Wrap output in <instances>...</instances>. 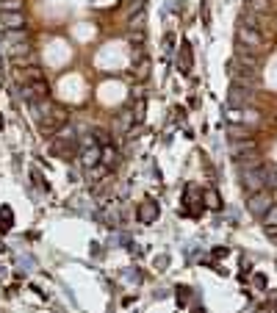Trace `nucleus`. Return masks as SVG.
<instances>
[{
  "label": "nucleus",
  "instance_id": "obj_1",
  "mask_svg": "<svg viewBox=\"0 0 277 313\" xmlns=\"http://www.w3.org/2000/svg\"><path fill=\"white\" fill-rule=\"evenodd\" d=\"M75 147H78V136H75V128L67 122V125H64L61 131L53 136V141H50V152H53V155H58V158H72Z\"/></svg>",
  "mask_w": 277,
  "mask_h": 313
},
{
  "label": "nucleus",
  "instance_id": "obj_2",
  "mask_svg": "<svg viewBox=\"0 0 277 313\" xmlns=\"http://www.w3.org/2000/svg\"><path fill=\"white\" fill-rule=\"evenodd\" d=\"M235 45L247 47L250 53H261L263 47H266V39H263V33L258 31L255 25L239 20V28H235Z\"/></svg>",
  "mask_w": 277,
  "mask_h": 313
},
{
  "label": "nucleus",
  "instance_id": "obj_3",
  "mask_svg": "<svg viewBox=\"0 0 277 313\" xmlns=\"http://www.w3.org/2000/svg\"><path fill=\"white\" fill-rule=\"evenodd\" d=\"M272 205H274V200H272V191H269V188L247 194V211H250L252 216H263Z\"/></svg>",
  "mask_w": 277,
  "mask_h": 313
},
{
  "label": "nucleus",
  "instance_id": "obj_4",
  "mask_svg": "<svg viewBox=\"0 0 277 313\" xmlns=\"http://www.w3.org/2000/svg\"><path fill=\"white\" fill-rule=\"evenodd\" d=\"M227 72H230V81H233V84H241V86H250V84H255V81H258V69L244 67V64H241L235 56L227 61Z\"/></svg>",
  "mask_w": 277,
  "mask_h": 313
},
{
  "label": "nucleus",
  "instance_id": "obj_5",
  "mask_svg": "<svg viewBox=\"0 0 277 313\" xmlns=\"http://www.w3.org/2000/svg\"><path fill=\"white\" fill-rule=\"evenodd\" d=\"M241 186H244L247 194L266 188V167L261 164V167H255V169H247V172H241Z\"/></svg>",
  "mask_w": 277,
  "mask_h": 313
},
{
  "label": "nucleus",
  "instance_id": "obj_6",
  "mask_svg": "<svg viewBox=\"0 0 277 313\" xmlns=\"http://www.w3.org/2000/svg\"><path fill=\"white\" fill-rule=\"evenodd\" d=\"M97 219L103 222L105 227H116V224L122 222V205H120V200H108V203H100Z\"/></svg>",
  "mask_w": 277,
  "mask_h": 313
},
{
  "label": "nucleus",
  "instance_id": "obj_7",
  "mask_svg": "<svg viewBox=\"0 0 277 313\" xmlns=\"http://www.w3.org/2000/svg\"><path fill=\"white\" fill-rule=\"evenodd\" d=\"M20 92L22 97L28 100V103H36V100H45L50 89H47V81L45 78H36V81H25V84H20Z\"/></svg>",
  "mask_w": 277,
  "mask_h": 313
},
{
  "label": "nucleus",
  "instance_id": "obj_8",
  "mask_svg": "<svg viewBox=\"0 0 277 313\" xmlns=\"http://www.w3.org/2000/svg\"><path fill=\"white\" fill-rule=\"evenodd\" d=\"M250 100H252L250 86L230 84V89H227V105H230V108H244V105H250Z\"/></svg>",
  "mask_w": 277,
  "mask_h": 313
},
{
  "label": "nucleus",
  "instance_id": "obj_9",
  "mask_svg": "<svg viewBox=\"0 0 277 313\" xmlns=\"http://www.w3.org/2000/svg\"><path fill=\"white\" fill-rule=\"evenodd\" d=\"M0 25L6 31H14V28H28V20L22 11H9V9H0Z\"/></svg>",
  "mask_w": 277,
  "mask_h": 313
},
{
  "label": "nucleus",
  "instance_id": "obj_10",
  "mask_svg": "<svg viewBox=\"0 0 277 313\" xmlns=\"http://www.w3.org/2000/svg\"><path fill=\"white\" fill-rule=\"evenodd\" d=\"M161 216V208H158L155 200H144V203H139V222L141 224H152Z\"/></svg>",
  "mask_w": 277,
  "mask_h": 313
},
{
  "label": "nucleus",
  "instance_id": "obj_11",
  "mask_svg": "<svg viewBox=\"0 0 277 313\" xmlns=\"http://www.w3.org/2000/svg\"><path fill=\"white\" fill-rule=\"evenodd\" d=\"M133 122H136V114H133L131 108H125L120 116H116V122H114V131L120 133V136H128L133 131Z\"/></svg>",
  "mask_w": 277,
  "mask_h": 313
},
{
  "label": "nucleus",
  "instance_id": "obj_12",
  "mask_svg": "<svg viewBox=\"0 0 277 313\" xmlns=\"http://www.w3.org/2000/svg\"><path fill=\"white\" fill-rule=\"evenodd\" d=\"M186 203H188V208H186V214H191V216H197L200 214V208L205 205V200L200 197V191H197V186H186Z\"/></svg>",
  "mask_w": 277,
  "mask_h": 313
},
{
  "label": "nucleus",
  "instance_id": "obj_13",
  "mask_svg": "<svg viewBox=\"0 0 277 313\" xmlns=\"http://www.w3.org/2000/svg\"><path fill=\"white\" fill-rule=\"evenodd\" d=\"M261 155H258L255 150H250V152H244V155H239L235 158V167H239V175L241 172H247V169H255V167H261Z\"/></svg>",
  "mask_w": 277,
  "mask_h": 313
},
{
  "label": "nucleus",
  "instance_id": "obj_14",
  "mask_svg": "<svg viewBox=\"0 0 277 313\" xmlns=\"http://www.w3.org/2000/svg\"><path fill=\"white\" fill-rule=\"evenodd\" d=\"M191 64H194L191 47H188V42H183V45H180V53H178V72L188 75V72H191Z\"/></svg>",
  "mask_w": 277,
  "mask_h": 313
},
{
  "label": "nucleus",
  "instance_id": "obj_15",
  "mask_svg": "<svg viewBox=\"0 0 277 313\" xmlns=\"http://www.w3.org/2000/svg\"><path fill=\"white\" fill-rule=\"evenodd\" d=\"M250 150H255V139H235L233 144H230V152H233V158H239V155H244V152H250Z\"/></svg>",
  "mask_w": 277,
  "mask_h": 313
},
{
  "label": "nucleus",
  "instance_id": "obj_16",
  "mask_svg": "<svg viewBox=\"0 0 277 313\" xmlns=\"http://www.w3.org/2000/svg\"><path fill=\"white\" fill-rule=\"evenodd\" d=\"M252 131L247 125H239V122H227V139L235 141V139H250Z\"/></svg>",
  "mask_w": 277,
  "mask_h": 313
},
{
  "label": "nucleus",
  "instance_id": "obj_17",
  "mask_svg": "<svg viewBox=\"0 0 277 313\" xmlns=\"http://www.w3.org/2000/svg\"><path fill=\"white\" fill-rule=\"evenodd\" d=\"M261 219H263V224H266V233L272 236V239H277V203L261 216Z\"/></svg>",
  "mask_w": 277,
  "mask_h": 313
},
{
  "label": "nucleus",
  "instance_id": "obj_18",
  "mask_svg": "<svg viewBox=\"0 0 277 313\" xmlns=\"http://www.w3.org/2000/svg\"><path fill=\"white\" fill-rule=\"evenodd\" d=\"M3 39L11 45H22L28 42V28H14V31H3Z\"/></svg>",
  "mask_w": 277,
  "mask_h": 313
},
{
  "label": "nucleus",
  "instance_id": "obj_19",
  "mask_svg": "<svg viewBox=\"0 0 277 313\" xmlns=\"http://www.w3.org/2000/svg\"><path fill=\"white\" fill-rule=\"evenodd\" d=\"M11 227H14V211L9 205H3L0 208V233H9Z\"/></svg>",
  "mask_w": 277,
  "mask_h": 313
},
{
  "label": "nucleus",
  "instance_id": "obj_20",
  "mask_svg": "<svg viewBox=\"0 0 277 313\" xmlns=\"http://www.w3.org/2000/svg\"><path fill=\"white\" fill-rule=\"evenodd\" d=\"M203 200H205V205H208L211 211H219L222 208V197H219V191H216V188H205Z\"/></svg>",
  "mask_w": 277,
  "mask_h": 313
},
{
  "label": "nucleus",
  "instance_id": "obj_21",
  "mask_svg": "<svg viewBox=\"0 0 277 313\" xmlns=\"http://www.w3.org/2000/svg\"><path fill=\"white\" fill-rule=\"evenodd\" d=\"M133 75H136L139 81H147V75H150V58L141 53V61L133 64Z\"/></svg>",
  "mask_w": 277,
  "mask_h": 313
},
{
  "label": "nucleus",
  "instance_id": "obj_22",
  "mask_svg": "<svg viewBox=\"0 0 277 313\" xmlns=\"http://www.w3.org/2000/svg\"><path fill=\"white\" fill-rule=\"evenodd\" d=\"M100 164H105V167H116V164H120V158H116V150H114V147H103V155H100Z\"/></svg>",
  "mask_w": 277,
  "mask_h": 313
},
{
  "label": "nucleus",
  "instance_id": "obj_23",
  "mask_svg": "<svg viewBox=\"0 0 277 313\" xmlns=\"http://www.w3.org/2000/svg\"><path fill=\"white\" fill-rule=\"evenodd\" d=\"M247 9L258 11V14H269V11H272V6H269V0H247Z\"/></svg>",
  "mask_w": 277,
  "mask_h": 313
},
{
  "label": "nucleus",
  "instance_id": "obj_24",
  "mask_svg": "<svg viewBox=\"0 0 277 313\" xmlns=\"http://www.w3.org/2000/svg\"><path fill=\"white\" fill-rule=\"evenodd\" d=\"M128 194H131V183H128V180H120V183L114 186V197H116V200H125Z\"/></svg>",
  "mask_w": 277,
  "mask_h": 313
},
{
  "label": "nucleus",
  "instance_id": "obj_25",
  "mask_svg": "<svg viewBox=\"0 0 277 313\" xmlns=\"http://www.w3.org/2000/svg\"><path fill=\"white\" fill-rule=\"evenodd\" d=\"M266 188L277 191V167H266Z\"/></svg>",
  "mask_w": 277,
  "mask_h": 313
},
{
  "label": "nucleus",
  "instance_id": "obj_26",
  "mask_svg": "<svg viewBox=\"0 0 277 313\" xmlns=\"http://www.w3.org/2000/svg\"><path fill=\"white\" fill-rule=\"evenodd\" d=\"M128 42L131 45H144V28H136V31L128 33Z\"/></svg>",
  "mask_w": 277,
  "mask_h": 313
},
{
  "label": "nucleus",
  "instance_id": "obj_27",
  "mask_svg": "<svg viewBox=\"0 0 277 313\" xmlns=\"http://www.w3.org/2000/svg\"><path fill=\"white\" fill-rule=\"evenodd\" d=\"M175 291H178V294H175V297H178V305L183 308V305L188 302V291H191V288H188V286H178Z\"/></svg>",
  "mask_w": 277,
  "mask_h": 313
},
{
  "label": "nucleus",
  "instance_id": "obj_28",
  "mask_svg": "<svg viewBox=\"0 0 277 313\" xmlns=\"http://www.w3.org/2000/svg\"><path fill=\"white\" fill-rule=\"evenodd\" d=\"M0 9H9V11H22V0H0Z\"/></svg>",
  "mask_w": 277,
  "mask_h": 313
},
{
  "label": "nucleus",
  "instance_id": "obj_29",
  "mask_svg": "<svg viewBox=\"0 0 277 313\" xmlns=\"http://www.w3.org/2000/svg\"><path fill=\"white\" fill-rule=\"evenodd\" d=\"M172 45H175V36L167 33V36H164V50H172Z\"/></svg>",
  "mask_w": 277,
  "mask_h": 313
},
{
  "label": "nucleus",
  "instance_id": "obj_30",
  "mask_svg": "<svg viewBox=\"0 0 277 313\" xmlns=\"http://www.w3.org/2000/svg\"><path fill=\"white\" fill-rule=\"evenodd\" d=\"M255 286H258V288H263V286H266V277L258 275V277H255Z\"/></svg>",
  "mask_w": 277,
  "mask_h": 313
},
{
  "label": "nucleus",
  "instance_id": "obj_31",
  "mask_svg": "<svg viewBox=\"0 0 277 313\" xmlns=\"http://www.w3.org/2000/svg\"><path fill=\"white\" fill-rule=\"evenodd\" d=\"M0 131H3V116H0Z\"/></svg>",
  "mask_w": 277,
  "mask_h": 313
}]
</instances>
